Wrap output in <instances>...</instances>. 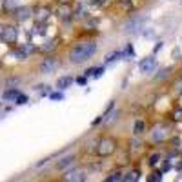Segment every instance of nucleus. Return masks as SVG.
I'll return each mask as SVG.
<instances>
[{
	"instance_id": "nucleus-2",
	"label": "nucleus",
	"mask_w": 182,
	"mask_h": 182,
	"mask_svg": "<svg viewBox=\"0 0 182 182\" xmlns=\"http://www.w3.org/2000/svg\"><path fill=\"white\" fill-rule=\"evenodd\" d=\"M115 148H117V142H115L113 139H109V137H104V139H100L98 144H97V153H98L100 157H109V155L115 151Z\"/></svg>"
},
{
	"instance_id": "nucleus-17",
	"label": "nucleus",
	"mask_w": 182,
	"mask_h": 182,
	"mask_svg": "<svg viewBox=\"0 0 182 182\" xmlns=\"http://www.w3.org/2000/svg\"><path fill=\"white\" fill-rule=\"evenodd\" d=\"M148 180H149V182H153V180L160 182V180H162V175H160L159 171H155V173H151V177H148Z\"/></svg>"
},
{
	"instance_id": "nucleus-6",
	"label": "nucleus",
	"mask_w": 182,
	"mask_h": 182,
	"mask_svg": "<svg viewBox=\"0 0 182 182\" xmlns=\"http://www.w3.org/2000/svg\"><path fill=\"white\" fill-rule=\"evenodd\" d=\"M66 180H69V182L86 180V171H82V170H73V171H69V173L66 175Z\"/></svg>"
},
{
	"instance_id": "nucleus-12",
	"label": "nucleus",
	"mask_w": 182,
	"mask_h": 182,
	"mask_svg": "<svg viewBox=\"0 0 182 182\" xmlns=\"http://www.w3.org/2000/svg\"><path fill=\"white\" fill-rule=\"evenodd\" d=\"M49 13H51V11H49L47 7H38V9H36V18H38L40 22H44V20L49 18Z\"/></svg>"
},
{
	"instance_id": "nucleus-8",
	"label": "nucleus",
	"mask_w": 182,
	"mask_h": 182,
	"mask_svg": "<svg viewBox=\"0 0 182 182\" xmlns=\"http://www.w3.org/2000/svg\"><path fill=\"white\" fill-rule=\"evenodd\" d=\"M73 160H75V157H73V155H69V157H64V159H60V160L57 162V170H66L67 166H71V164H73Z\"/></svg>"
},
{
	"instance_id": "nucleus-15",
	"label": "nucleus",
	"mask_w": 182,
	"mask_h": 182,
	"mask_svg": "<svg viewBox=\"0 0 182 182\" xmlns=\"http://www.w3.org/2000/svg\"><path fill=\"white\" fill-rule=\"evenodd\" d=\"M124 173H120V171H115V173H111L109 177H108V182H118V180H124V177H122Z\"/></svg>"
},
{
	"instance_id": "nucleus-11",
	"label": "nucleus",
	"mask_w": 182,
	"mask_h": 182,
	"mask_svg": "<svg viewBox=\"0 0 182 182\" xmlns=\"http://www.w3.org/2000/svg\"><path fill=\"white\" fill-rule=\"evenodd\" d=\"M139 179H140V171L139 170H131L129 173L124 175V180L126 182H135V180H139Z\"/></svg>"
},
{
	"instance_id": "nucleus-14",
	"label": "nucleus",
	"mask_w": 182,
	"mask_h": 182,
	"mask_svg": "<svg viewBox=\"0 0 182 182\" xmlns=\"http://www.w3.org/2000/svg\"><path fill=\"white\" fill-rule=\"evenodd\" d=\"M29 13H31L29 7H20V9H16V18H18V20H27V18H29Z\"/></svg>"
},
{
	"instance_id": "nucleus-1",
	"label": "nucleus",
	"mask_w": 182,
	"mask_h": 182,
	"mask_svg": "<svg viewBox=\"0 0 182 182\" xmlns=\"http://www.w3.org/2000/svg\"><path fill=\"white\" fill-rule=\"evenodd\" d=\"M95 51H97V44H93V42L78 44V46H75V47L71 49L69 60H71L73 64H82V62L89 60V58L95 55Z\"/></svg>"
},
{
	"instance_id": "nucleus-3",
	"label": "nucleus",
	"mask_w": 182,
	"mask_h": 182,
	"mask_svg": "<svg viewBox=\"0 0 182 182\" xmlns=\"http://www.w3.org/2000/svg\"><path fill=\"white\" fill-rule=\"evenodd\" d=\"M57 67H58V60H57V58H53V57H47V58H44V60L40 62L38 71H40V73H44V75H49V73H53Z\"/></svg>"
},
{
	"instance_id": "nucleus-20",
	"label": "nucleus",
	"mask_w": 182,
	"mask_h": 182,
	"mask_svg": "<svg viewBox=\"0 0 182 182\" xmlns=\"http://www.w3.org/2000/svg\"><path fill=\"white\" fill-rule=\"evenodd\" d=\"M15 102H16V104H26V102H27V97H26V95H18Z\"/></svg>"
},
{
	"instance_id": "nucleus-10",
	"label": "nucleus",
	"mask_w": 182,
	"mask_h": 182,
	"mask_svg": "<svg viewBox=\"0 0 182 182\" xmlns=\"http://www.w3.org/2000/svg\"><path fill=\"white\" fill-rule=\"evenodd\" d=\"M18 95H20V91H18V89H15V88H13V89H7V91L4 93V100H9V102H15Z\"/></svg>"
},
{
	"instance_id": "nucleus-4",
	"label": "nucleus",
	"mask_w": 182,
	"mask_h": 182,
	"mask_svg": "<svg viewBox=\"0 0 182 182\" xmlns=\"http://www.w3.org/2000/svg\"><path fill=\"white\" fill-rule=\"evenodd\" d=\"M16 36H18V33H16V29H15L13 26L2 27V40H4V42H7V44H15V42H16Z\"/></svg>"
},
{
	"instance_id": "nucleus-13",
	"label": "nucleus",
	"mask_w": 182,
	"mask_h": 182,
	"mask_svg": "<svg viewBox=\"0 0 182 182\" xmlns=\"http://www.w3.org/2000/svg\"><path fill=\"white\" fill-rule=\"evenodd\" d=\"M71 82H73V78H71V77H62V78H58L57 88H58V89H66V88H69V86H71Z\"/></svg>"
},
{
	"instance_id": "nucleus-22",
	"label": "nucleus",
	"mask_w": 182,
	"mask_h": 182,
	"mask_svg": "<svg viewBox=\"0 0 182 182\" xmlns=\"http://www.w3.org/2000/svg\"><path fill=\"white\" fill-rule=\"evenodd\" d=\"M77 82H78L80 86H84V84H86V77H78V78H77Z\"/></svg>"
},
{
	"instance_id": "nucleus-7",
	"label": "nucleus",
	"mask_w": 182,
	"mask_h": 182,
	"mask_svg": "<svg viewBox=\"0 0 182 182\" xmlns=\"http://www.w3.org/2000/svg\"><path fill=\"white\" fill-rule=\"evenodd\" d=\"M144 131H146V122H144L142 118L135 120V122H133V135H137V137H139V135H142Z\"/></svg>"
},
{
	"instance_id": "nucleus-19",
	"label": "nucleus",
	"mask_w": 182,
	"mask_h": 182,
	"mask_svg": "<svg viewBox=\"0 0 182 182\" xmlns=\"http://www.w3.org/2000/svg\"><path fill=\"white\" fill-rule=\"evenodd\" d=\"M120 53L118 51H115V53H109L108 57H106V62H113V60H117V57H118Z\"/></svg>"
},
{
	"instance_id": "nucleus-9",
	"label": "nucleus",
	"mask_w": 182,
	"mask_h": 182,
	"mask_svg": "<svg viewBox=\"0 0 182 182\" xmlns=\"http://www.w3.org/2000/svg\"><path fill=\"white\" fill-rule=\"evenodd\" d=\"M166 137H168V133L160 128V129H157V131H153V135H151V140L153 142H164L166 140Z\"/></svg>"
},
{
	"instance_id": "nucleus-21",
	"label": "nucleus",
	"mask_w": 182,
	"mask_h": 182,
	"mask_svg": "<svg viewBox=\"0 0 182 182\" xmlns=\"http://www.w3.org/2000/svg\"><path fill=\"white\" fill-rule=\"evenodd\" d=\"M51 98H53V100H60L62 95H60V93H51Z\"/></svg>"
},
{
	"instance_id": "nucleus-16",
	"label": "nucleus",
	"mask_w": 182,
	"mask_h": 182,
	"mask_svg": "<svg viewBox=\"0 0 182 182\" xmlns=\"http://www.w3.org/2000/svg\"><path fill=\"white\" fill-rule=\"evenodd\" d=\"M173 118H175L177 122H182V108H177V109H173Z\"/></svg>"
},
{
	"instance_id": "nucleus-23",
	"label": "nucleus",
	"mask_w": 182,
	"mask_h": 182,
	"mask_svg": "<svg viewBox=\"0 0 182 182\" xmlns=\"http://www.w3.org/2000/svg\"><path fill=\"white\" fill-rule=\"evenodd\" d=\"M51 47H55V42H47V46H44L42 49H51Z\"/></svg>"
},
{
	"instance_id": "nucleus-18",
	"label": "nucleus",
	"mask_w": 182,
	"mask_h": 182,
	"mask_svg": "<svg viewBox=\"0 0 182 182\" xmlns=\"http://www.w3.org/2000/svg\"><path fill=\"white\" fill-rule=\"evenodd\" d=\"M159 160H160V155H159V153H155V155H151V157H149V164H151V166L159 164Z\"/></svg>"
},
{
	"instance_id": "nucleus-24",
	"label": "nucleus",
	"mask_w": 182,
	"mask_h": 182,
	"mask_svg": "<svg viewBox=\"0 0 182 182\" xmlns=\"http://www.w3.org/2000/svg\"><path fill=\"white\" fill-rule=\"evenodd\" d=\"M0 38H2V27H0Z\"/></svg>"
},
{
	"instance_id": "nucleus-25",
	"label": "nucleus",
	"mask_w": 182,
	"mask_h": 182,
	"mask_svg": "<svg viewBox=\"0 0 182 182\" xmlns=\"http://www.w3.org/2000/svg\"><path fill=\"white\" fill-rule=\"evenodd\" d=\"M180 2H182V0H180Z\"/></svg>"
},
{
	"instance_id": "nucleus-5",
	"label": "nucleus",
	"mask_w": 182,
	"mask_h": 182,
	"mask_svg": "<svg viewBox=\"0 0 182 182\" xmlns=\"http://www.w3.org/2000/svg\"><path fill=\"white\" fill-rule=\"evenodd\" d=\"M155 66H157V60H155V57L142 58V60H140V64H139V67H140V71H142V73H151V71L155 69Z\"/></svg>"
}]
</instances>
